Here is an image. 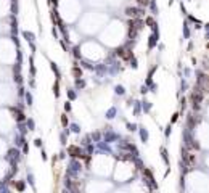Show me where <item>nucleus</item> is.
<instances>
[{
  "label": "nucleus",
  "instance_id": "f257e3e1",
  "mask_svg": "<svg viewBox=\"0 0 209 193\" xmlns=\"http://www.w3.org/2000/svg\"><path fill=\"white\" fill-rule=\"evenodd\" d=\"M138 3H147V0H138Z\"/></svg>",
  "mask_w": 209,
  "mask_h": 193
}]
</instances>
